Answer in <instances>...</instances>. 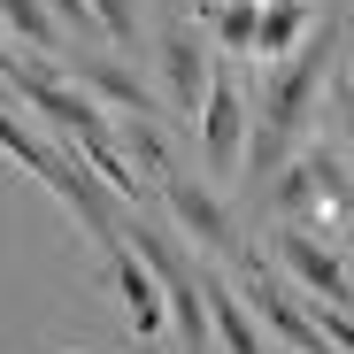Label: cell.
Returning a JSON list of instances; mask_svg holds the SVG:
<instances>
[{
	"label": "cell",
	"mask_w": 354,
	"mask_h": 354,
	"mask_svg": "<svg viewBox=\"0 0 354 354\" xmlns=\"http://www.w3.org/2000/svg\"><path fill=\"white\" fill-rule=\"evenodd\" d=\"M339 39H346V31L324 16L316 39H301V46L270 70V85L254 93L262 108H254V147H247V169H239V177L270 185L285 162H301V147H308V131H316V93L339 77Z\"/></svg>",
	"instance_id": "cell-1"
},
{
	"label": "cell",
	"mask_w": 354,
	"mask_h": 354,
	"mask_svg": "<svg viewBox=\"0 0 354 354\" xmlns=\"http://www.w3.org/2000/svg\"><path fill=\"white\" fill-rule=\"evenodd\" d=\"M201 147H208V169H216V177H239V169H247V93H239V77H231V70L208 77Z\"/></svg>",
	"instance_id": "cell-2"
},
{
	"label": "cell",
	"mask_w": 354,
	"mask_h": 354,
	"mask_svg": "<svg viewBox=\"0 0 354 354\" xmlns=\"http://www.w3.org/2000/svg\"><path fill=\"white\" fill-rule=\"evenodd\" d=\"M154 185H162L169 216L185 223V231H193V239H201V247H208L216 262H239V254H247V247H239V231H231V216H223V201H216L208 185H193V177L177 169V162H169V169L154 177Z\"/></svg>",
	"instance_id": "cell-3"
},
{
	"label": "cell",
	"mask_w": 354,
	"mask_h": 354,
	"mask_svg": "<svg viewBox=\"0 0 354 354\" xmlns=\"http://www.w3.org/2000/svg\"><path fill=\"white\" fill-rule=\"evenodd\" d=\"M270 254H277V262H285L292 277L308 285V301H324V308H346V316H354V277H346V262H339V254H331L324 239H308L301 223H285Z\"/></svg>",
	"instance_id": "cell-4"
},
{
	"label": "cell",
	"mask_w": 354,
	"mask_h": 354,
	"mask_svg": "<svg viewBox=\"0 0 354 354\" xmlns=\"http://www.w3.org/2000/svg\"><path fill=\"white\" fill-rule=\"evenodd\" d=\"M208 31L201 24H169V39H162V85H169V100H177V115H193L201 100H208Z\"/></svg>",
	"instance_id": "cell-5"
},
{
	"label": "cell",
	"mask_w": 354,
	"mask_h": 354,
	"mask_svg": "<svg viewBox=\"0 0 354 354\" xmlns=\"http://www.w3.org/2000/svg\"><path fill=\"white\" fill-rule=\"evenodd\" d=\"M201 301H208V331H216L223 354H270V339L254 331V316L239 301V285H223L216 270H201Z\"/></svg>",
	"instance_id": "cell-6"
},
{
	"label": "cell",
	"mask_w": 354,
	"mask_h": 354,
	"mask_svg": "<svg viewBox=\"0 0 354 354\" xmlns=\"http://www.w3.org/2000/svg\"><path fill=\"white\" fill-rule=\"evenodd\" d=\"M0 16L16 24L24 62H39V70H62V62H70V39H62V24L46 16V0H0Z\"/></svg>",
	"instance_id": "cell-7"
},
{
	"label": "cell",
	"mask_w": 354,
	"mask_h": 354,
	"mask_svg": "<svg viewBox=\"0 0 354 354\" xmlns=\"http://www.w3.org/2000/svg\"><path fill=\"white\" fill-rule=\"evenodd\" d=\"M115 270V292H124V308H131V324H139V339H162V285H154V270L124 247V254H115L108 262Z\"/></svg>",
	"instance_id": "cell-8"
},
{
	"label": "cell",
	"mask_w": 354,
	"mask_h": 354,
	"mask_svg": "<svg viewBox=\"0 0 354 354\" xmlns=\"http://www.w3.org/2000/svg\"><path fill=\"white\" fill-rule=\"evenodd\" d=\"M308 31V0H262V24H254V54L262 62H285Z\"/></svg>",
	"instance_id": "cell-9"
},
{
	"label": "cell",
	"mask_w": 354,
	"mask_h": 354,
	"mask_svg": "<svg viewBox=\"0 0 354 354\" xmlns=\"http://www.w3.org/2000/svg\"><path fill=\"white\" fill-rule=\"evenodd\" d=\"M208 24H216V39H223V46L254 54V24H262V0H216V8H208Z\"/></svg>",
	"instance_id": "cell-10"
},
{
	"label": "cell",
	"mask_w": 354,
	"mask_h": 354,
	"mask_svg": "<svg viewBox=\"0 0 354 354\" xmlns=\"http://www.w3.org/2000/svg\"><path fill=\"white\" fill-rule=\"evenodd\" d=\"M46 16L62 24V39H70V46H93V39H108V31H100V16H93V0H46Z\"/></svg>",
	"instance_id": "cell-11"
},
{
	"label": "cell",
	"mask_w": 354,
	"mask_h": 354,
	"mask_svg": "<svg viewBox=\"0 0 354 354\" xmlns=\"http://www.w3.org/2000/svg\"><path fill=\"white\" fill-rule=\"evenodd\" d=\"M93 16H100L108 39H124V46L139 39V8H131V0H93Z\"/></svg>",
	"instance_id": "cell-12"
},
{
	"label": "cell",
	"mask_w": 354,
	"mask_h": 354,
	"mask_svg": "<svg viewBox=\"0 0 354 354\" xmlns=\"http://www.w3.org/2000/svg\"><path fill=\"white\" fill-rule=\"evenodd\" d=\"M324 93H331V115H339V131H346V147H354V77H331Z\"/></svg>",
	"instance_id": "cell-13"
},
{
	"label": "cell",
	"mask_w": 354,
	"mask_h": 354,
	"mask_svg": "<svg viewBox=\"0 0 354 354\" xmlns=\"http://www.w3.org/2000/svg\"><path fill=\"white\" fill-rule=\"evenodd\" d=\"M346 8H354V0H346Z\"/></svg>",
	"instance_id": "cell-14"
}]
</instances>
